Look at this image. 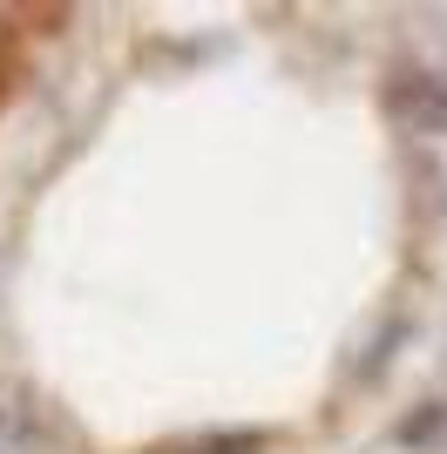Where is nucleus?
I'll use <instances>...</instances> for the list:
<instances>
[{"label":"nucleus","mask_w":447,"mask_h":454,"mask_svg":"<svg viewBox=\"0 0 447 454\" xmlns=\"http://www.w3.org/2000/svg\"><path fill=\"white\" fill-rule=\"evenodd\" d=\"M380 109L393 115V129L407 136H441L447 129V82L420 61H400L387 82H380Z\"/></svg>","instance_id":"nucleus-1"},{"label":"nucleus","mask_w":447,"mask_h":454,"mask_svg":"<svg viewBox=\"0 0 447 454\" xmlns=\"http://www.w3.org/2000/svg\"><path fill=\"white\" fill-rule=\"evenodd\" d=\"M48 448H55V427L27 400H7L0 407V454H48Z\"/></svg>","instance_id":"nucleus-2"}]
</instances>
